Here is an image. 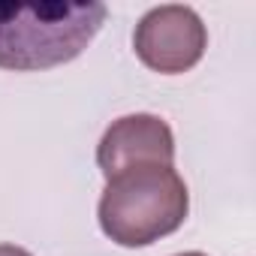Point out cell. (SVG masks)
<instances>
[{
	"instance_id": "obj_1",
	"label": "cell",
	"mask_w": 256,
	"mask_h": 256,
	"mask_svg": "<svg viewBox=\"0 0 256 256\" xmlns=\"http://www.w3.org/2000/svg\"><path fill=\"white\" fill-rule=\"evenodd\" d=\"M106 4H0V70L36 72L76 60L106 24Z\"/></svg>"
},
{
	"instance_id": "obj_2",
	"label": "cell",
	"mask_w": 256,
	"mask_h": 256,
	"mask_svg": "<svg viewBox=\"0 0 256 256\" xmlns=\"http://www.w3.org/2000/svg\"><path fill=\"white\" fill-rule=\"evenodd\" d=\"M190 211V193L175 166H133L106 181L96 205L100 229L120 247H148L178 232Z\"/></svg>"
},
{
	"instance_id": "obj_3",
	"label": "cell",
	"mask_w": 256,
	"mask_h": 256,
	"mask_svg": "<svg viewBox=\"0 0 256 256\" xmlns=\"http://www.w3.org/2000/svg\"><path fill=\"white\" fill-rule=\"evenodd\" d=\"M133 48L148 70L160 76H178L202 60L208 48V30L196 10L181 4H166L148 10L139 18L133 34Z\"/></svg>"
},
{
	"instance_id": "obj_4",
	"label": "cell",
	"mask_w": 256,
	"mask_h": 256,
	"mask_svg": "<svg viewBox=\"0 0 256 256\" xmlns=\"http://www.w3.org/2000/svg\"><path fill=\"white\" fill-rule=\"evenodd\" d=\"M175 166V136L160 114L136 112L112 120L96 145V166L108 178L133 166Z\"/></svg>"
},
{
	"instance_id": "obj_5",
	"label": "cell",
	"mask_w": 256,
	"mask_h": 256,
	"mask_svg": "<svg viewBox=\"0 0 256 256\" xmlns=\"http://www.w3.org/2000/svg\"><path fill=\"white\" fill-rule=\"evenodd\" d=\"M0 256H34V253L24 247H16V244H0Z\"/></svg>"
},
{
	"instance_id": "obj_6",
	"label": "cell",
	"mask_w": 256,
	"mask_h": 256,
	"mask_svg": "<svg viewBox=\"0 0 256 256\" xmlns=\"http://www.w3.org/2000/svg\"><path fill=\"white\" fill-rule=\"evenodd\" d=\"M178 256H208V253H199V250H190V253H178Z\"/></svg>"
}]
</instances>
